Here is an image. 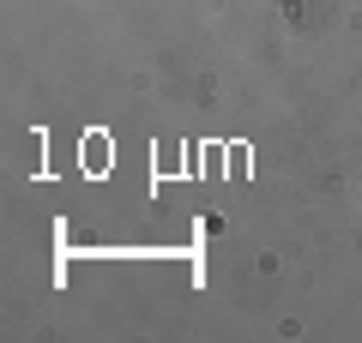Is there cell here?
Returning <instances> with one entry per match:
<instances>
[]
</instances>
